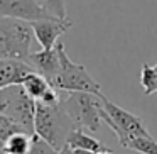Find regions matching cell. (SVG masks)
<instances>
[{
  "mask_svg": "<svg viewBox=\"0 0 157 154\" xmlns=\"http://www.w3.org/2000/svg\"><path fill=\"white\" fill-rule=\"evenodd\" d=\"M76 129L71 117L59 103L36 102L34 132L48 140L56 151H61L68 144V137Z\"/></svg>",
  "mask_w": 157,
  "mask_h": 154,
  "instance_id": "cell-1",
  "label": "cell"
},
{
  "mask_svg": "<svg viewBox=\"0 0 157 154\" xmlns=\"http://www.w3.org/2000/svg\"><path fill=\"white\" fill-rule=\"evenodd\" d=\"M36 36L29 21L17 17H0V59L27 61Z\"/></svg>",
  "mask_w": 157,
  "mask_h": 154,
  "instance_id": "cell-2",
  "label": "cell"
},
{
  "mask_svg": "<svg viewBox=\"0 0 157 154\" xmlns=\"http://www.w3.org/2000/svg\"><path fill=\"white\" fill-rule=\"evenodd\" d=\"M61 105L75 122L76 129L90 130V132L100 130L103 122L101 95L88 92H71L64 100L61 98Z\"/></svg>",
  "mask_w": 157,
  "mask_h": 154,
  "instance_id": "cell-3",
  "label": "cell"
},
{
  "mask_svg": "<svg viewBox=\"0 0 157 154\" xmlns=\"http://www.w3.org/2000/svg\"><path fill=\"white\" fill-rule=\"evenodd\" d=\"M0 113L21 125L27 134H34L36 100L27 95L21 83L0 88Z\"/></svg>",
  "mask_w": 157,
  "mask_h": 154,
  "instance_id": "cell-4",
  "label": "cell"
},
{
  "mask_svg": "<svg viewBox=\"0 0 157 154\" xmlns=\"http://www.w3.org/2000/svg\"><path fill=\"white\" fill-rule=\"evenodd\" d=\"M101 102H103V110H101L103 122L115 132V136L118 137V142L122 146H125L132 137L150 136L147 127L144 125L142 119L127 112L125 109L118 107L117 103L110 102L105 95H101Z\"/></svg>",
  "mask_w": 157,
  "mask_h": 154,
  "instance_id": "cell-5",
  "label": "cell"
},
{
  "mask_svg": "<svg viewBox=\"0 0 157 154\" xmlns=\"http://www.w3.org/2000/svg\"><path fill=\"white\" fill-rule=\"evenodd\" d=\"M56 90L63 92H88L95 95H103L100 83L90 75V71L83 65L71 61L69 56L66 54V49L61 54V71L51 83Z\"/></svg>",
  "mask_w": 157,
  "mask_h": 154,
  "instance_id": "cell-6",
  "label": "cell"
},
{
  "mask_svg": "<svg viewBox=\"0 0 157 154\" xmlns=\"http://www.w3.org/2000/svg\"><path fill=\"white\" fill-rule=\"evenodd\" d=\"M31 26L37 44L44 49H49V48H54L59 42V38L73 27V21L68 17L61 19L51 15V17L39 19V21H32Z\"/></svg>",
  "mask_w": 157,
  "mask_h": 154,
  "instance_id": "cell-7",
  "label": "cell"
},
{
  "mask_svg": "<svg viewBox=\"0 0 157 154\" xmlns=\"http://www.w3.org/2000/svg\"><path fill=\"white\" fill-rule=\"evenodd\" d=\"M64 51V44L58 42L54 48L44 49L41 51H32L31 56L27 58V63L34 68V71H37L39 75H42L49 83L54 81V78L61 71V54Z\"/></svg>",
  "mask_w": 157,
  "mask_h": 154,
  "instance_id": "cell-8",
  "label": "cell"
},
{
  "mask_svg": "<svg viewBox=\"0 0 157 154\" xmlns=\"http://www.w3.org/2000/svg\"><path fill=\"white\" fill-rule=\"evenodd\" d=\"M0 17H17L24 21H39L51 17L37 0H0Z\"/></svg>",
  "mask_w": 157,
  "mask_h": 154,
  "instance_id": "cell-9",
  "label": "cell"
},
{
  "mask_svg": "<svg viewBox=\"0 0 157 154\" xmlns=\"http://www.w3.org/2000/svg\"><path fill=\"white\" fill-rule=\"evenodd\" d=\"M32 71H34V68L27 61L14 58L0 59V88L9 85H19Z\"/></svg>",
  "mask_w": 157,
  "mask_h": 154,
  "instance_id": "cell-10",
  "label": "cell"
},
{
  "mask_svg": "<svg viewBox=\"0 0 157 154\" xmlns=\"http://www.w3.org/2000/svg\"><path fill=\"white\" fill-rule=\"evenodd\" d=\"M68 147H71L73 151H88V152H103V151H112L105 146L103 142H100L98 139H95L93 136H90L86 130L83 129H75L68 137Z\"/></svg>",
  "mask_w": 157,
  "mask_h": 154,
  "instance_id": "cell-11",
  "label": "cell"
},
{
  "mask_svg": "<svg viewBox=\"0 0 157 154\" xmlns=\"http://www.w3.org/2000/svg\"><path fill=\"white\" fill-rule=\"evenodd\" d=\"M21 85L24 86V90L27 92V95H31L32 98L36 100V102H37V100H41L42 97H44L46 93H48L49 90L52 88L51 83H49L42 75H39L37 71L29 73V75L25 76L24 80H22Z\"/></svg>",
  "mask_w": 157,
  "mask_h": 154,
  "instance_id": "cell-12",
  "label": "cell"
},
{
  "mask_svg": "<svg viewBox=\"0 0 157 154\" xmlns=\"http://www.w3.org/2000/svg\"><path fill=\"white\" fill-rule=\"evenodd\" d=\"M31 136L27 132H17L10 136L4 144V151L7 154H27L31 147Z\"/></svg>",
  "mask_w": 157,
  "mask_h": 154,
  "instance_id": "cell-13",
  "label": "cell"
},
{
  "mask_svg": "<svg viewBox=\"0 0 157 154\" xmlns=\"http://www.w3.org/2000/svg\"><path fill=\"white\" fill-rule=\"evenodd\" d=\"M123 147L132 149L140 154H157V140H154L152 136H137L132 137Z\"/></svg>",
  "mask_w": 157,
  "mask_h": 154,
  "instance_id": "cell-14",
  "label": "cell"
},
{
  "mask_svg": "<svg viewBox=\"0 0 157 154\" xmlns=\"http://www.w3.org/2000/svg\"><path fill=\"white\" fill-rule=\"evenodd\" d=\"M140 85L144 88L145 95L157 93V63L154 66L142 65V73H140Z\"/></svg>",
  "mask_w": 157,
  "mask_h": 154,
  "instance_id": "cell-15",
  "label": "cell"
},
{
  "mask_svg": "<svg viewBox=\"0 0 157 154\" xmlns=\"http://www.w3.org/2000/svg\"><path fill=\"white\" fill-rule=\"evenodd\" d=\"M58 152L59 151H56L48 140H44L36 132L31 136V147H29L27 154H58Z\"/></svg>",
  "mask_w": 157,
  "mask_h": 154,
  "instance_id": "cell-16",
  "label": "cell"
},
{
  "mask_svg": "<svg viewBox=\"0 0 157 154\" xmlns=\"http://www.w3.org/2000/svg\"><path fill=\"white\" fill-rule=\"evenodd\" d=\"M37 2L48 14L61 19L68 17V14H66V0H37Z\"/></svg>",
  "mask_w": 157,
  "mask_h": 154,
  "instance_id": "cell-17",
  "label": "cell"
},
{
  "mask_svg": "<svg viewBox=\"0 0 157 154\" xmlns=\"http://www.w3.org/2000/svg\"><path fill=\"white\" fill-rule=\"evenodd\" d=\"M58 154H78V152H76V151H73L71 147H68V146H66L64 149H61Z\"/></svg>",
  "mask_w": 157,
  "mask_h": 154,
  "instance_id": "cell-18",
  "label": "cell"
},
{
  "mask_svg": "<svg viewBox=\"0 0 157 154\" xmlns=\"http://www.w3.org/2000/svg\"><path fill=\"white\" fill-rule=\"evenodd\" d=\"M78 154H113L112 151H103V152H88V151H76Z\"/></svg>",
  "mask_w": 157,
  "mask_h": 154,
  "instance_id": "cell-19",
  "label": "cell"
},
{
  "mask_svg": "<svg viewBox=\"0 0 157 154\" xmlns=\"http://www.w3.org/2000/svg\"><path fill=\"white\" fill-rule=\"evenodd\" d=\"M9 120V117H5L4 113H0V124H4V122H7Z\"/></svg>",
  "mask_w": 157,
  "mask_h": 154,
  "instance_id": "cell-20",
  "label": "cell"
},
{
  "mask_svg": "<svg viewBox=\"0 0 157 154\" xmlns=\"http://www.w3.org/2000/svg\"><path fill=\"white\" fill-rule=\"evenodd\" d=\"M4 144H5L4 140H0V152H2V151H4Z\"/></svg>",
  "mask_w": 157,
  "mask_h": 154,
  "instance_id": "cell-21",
  "label": "cell"
}]
</instances>
